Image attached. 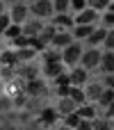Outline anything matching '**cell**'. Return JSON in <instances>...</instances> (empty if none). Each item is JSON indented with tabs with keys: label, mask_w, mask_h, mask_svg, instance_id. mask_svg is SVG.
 I'll list each match as a JSON object with an SVG mask.
<instances>
[{
	"label": "cell",
	"mask_w": 114,
	"mask_h": 130,
	"mask_svg": "<svg viewBox=\"0 0 114 130\" xmlns=\"http://www.w3.org/2000/svg\"><path fill=\"white\" fill-rule=\"evenodd\" d=\"M101 59H103V48L101 46H85L82 57H80V64L87 71H98L101 69Z\"/></svg>",
	"instance_id": "cell-1"
},
{
	"label": "cell",
	"mask_w": 114,
	"mask_h": 130,
	"mask_svg": "<svg viewBox=\"0 0 114 130\" xmlns=\"http://www.w3.org/2000/svg\"><path fill=\"white\" fill-rule=\"evenodd\" d=\"M82 50H85V43H82V41H71L66 48H62V62L66 64V69L78 66V64H80Z\"/></svg>",
	"instance_id": "cell-2"
},
{
	"label": "cell",
	"mask_w": 114,
	"mask_h": 130,
	"mask_svg": "<svg viewBox=\"0 0 114 130\" xmlns=\"http://www.w3.org/2000/svg\"><path fill=\"white\" fill-rule=\"evenodd\" d=\"M27 2H30V14L34 18H41V21L53 18V14H55L53 0H27Z\"/></svg>",
	"instance_id": "cell-3"
},
{
	"label": "cell",
	"mask_w": 114,
	"mask_h": 130,
	"mask_svg": "<svg viewBox=\"0 0 114 130\" xmlns=\"http://www.w3.org/2000/svg\"><path fill=\"white\" fill-rule=\"evenodd\" d=\"M9 16H11V21L14 23H25L32 14H30V2H25V0H18V2H14V5H9Z\"/></svg>",
	"instance_id": "cell-4"
},
{
	"label": "cell",
	"mask_w": 114,
	"mask_h": 130,
	"mask_svg": "<svg viewBox=\"0 0 114 130\" xmlns=\"http://www.w3.org/2000/svg\"><path fill=\"white\" fill-rule=\"evenodd\" d=\"M101 14H103V11H98V9H94V7H85L82 11H75L73 16H75V23H89V25H101Z\"/></svg>",
	"instance_id": "cell-5"
},
{
	"label": "cell",
	"mask_w": 114,
	"mask_h": 130,
	"mask_svg": "<svg viewBox=\"0 0 114 130\" xmlns=\"http://www.w3.org/2000/svg\"><path fill=\"white\" fill-rule=\"evenodd\" d=\"M64 71H66V64L62 59H57V62H41V73H43L46 80H55Z\"/></svg>",
	"instance_id": "cell-6"
},
{
	"label": "cell",
	"mask_w": 114,
	"mask_h": 130,
	"mask_svg": "<svg viewBox=\"0 0 114 130\" xmlns=\"http://www.w3.org/2000/svg\"><path fill=\"white\" fill-rule=\"evenodd\" d=\"M50 23H53V25H57V30H73V25H75V16H73V11L53 14Z\"/></svg>",
	"instance_id": "cell-7"
},
{
	"label": "cell",
	"mask_w": 114,
	"mask_h": 130,
	"mask_svg": "<svg viewBox=\"0 0 114 130\" xmlns=\"http://www.w3.org/2000/svg\"><path fill=\"white\" fill-rule=\"evenodd\" d=\"M89 73L91 71H87L82 64H78V66H71L69 69V75H71V85H78V87H85L91 78H89Z\"/></svg>",
	"instance_id": "cell-8"
},
{
	"label": "cell",
	"mask_w": 114,
	"mask_h": 130,
	"mask_svg": "<svg viewBox=\"0 0 114 130\" xmlns=\"http://www.w3.org/2000/svg\"><path fill=\"white\" fill-rule=\"evenodd\" d=\"M0 66H11V69H18L21 66V59H18V53H16V48L14 46H5L2 50H0Z\"/></svg>",
	"instance_id": "cell-9"
},
{
	"label": "cell",
	"mask_w": 114,
	"mask_h": 130,
	"mask_svg": "<svg viewBox=\"0 0 114 130\" xmlns=\"http://www.w3.org/2000/svg\"><path fill=\"white\" fill-rule=\"evenodd\" d=\"M78 114L82 117V119H96V117H101L103 114V110L98 107V103H94V101H87V103H82V105H78Z\"/></svg>",
	"instance_id": "cell-10"
},
{
	"label": "cell",
	"mask_w": 114,
	"mask_h": 130,
	"mask_svg": "<svg viewBox=\"0 0 114 130\" xmlns=\"http://www.w3.org/2000/svg\"><path fill=\"white\" fill-rule=\"evenodd\" d=\"M43 25H46V21L30 16V18L23 23V32H25L27 37H39V34H41V30H43Z\"/></svg>",
	"instance_id": "cell-11"
},
{
	"label": "cell",
	"mask_w": 114,
	"mask_h": 130,
	"mask_svg": "<svg viewBox=\"0 0 114 130\" xmlns=\"http://www.w3.org/2000/svg\"><path fill=\"white\" fill-rule=\"evenodd\" d=\"M71 41H75V37H73V32L71 30H57V34L53 37V41H50V46L53 48H66Z\"/></svg>",
	"instance_id": "cell-12"
},
{
	"label": "cell",
	"mask_w": 114,
	"mask_h": 130,
	"mask_svg": "<svg viewBox=\"0 0 114 130\" xmlns=\"http://www.w3.org/2000/svg\"><path fill=\"white\" fill-rule=\"evenodd\" d=\"M55 107H57V112H59L62 117H66V114H71V112H75V110H78V103H75L71 96H57Z\"/></svg>",
	"instance_id": "cell-13"
},
{
	"label": "cell",
	"mask_w": 114,
	"mask_h": 130,
	"mask_svg": "<svg viewBox=\"0 0 114 130\" xmlns=\"http://www.w3.org/2000/svg\"><path fill=\"white\" fill-rule=\"evenodd\" d=\"M107 30H110V27H105V25H96V30H94V32L87 37L85 46H101V48H103V41H105Z\"/></svg>",
	"instance_id": "cell-14"
},
{
	"label": "cell",
	"mask_w": 114,
	"mask_h": 130,
	"mask_svg": "<svg viewBox=\"0 0 114 130\" xmlns=\"http://www.w3.org/2000/svg\"><path fill=\"white\" fill-rule=\"evenodd\" d=\"M103 89H105L103 80H89V82L85 85V94H87V101H94V103H96Z\"/></svg>",
	"instance_id": "cell-15"
},
{
	"label": "cell",
	"mask_w": 114,
	"mask_h": 130,
	"mask_svg": "<svg viewBox=\"0 0 114 130\" xmlns=\"http://www.w3.org/2000/svg\"><path fill=\"white\" fill-rule=\"evenodd\" d=\"M94 30H96V25H89V23H75L71 32H73L75 41H82V43H85V41H87V37H89Z\"/></svg>",
	"instance_id": "cell-16"
},
{
	"label": "cell",
	"mask_w": 114,
	"mask_h": 130,
	"mask_svg": "<svg viewBox=\"0 0 114 130\" xmlns=\"http://www.w3.org/2000/svg\"><path fill=\"white\" fill-rule=\"evenodd\" d=\"M59 119H62V114L57 112V107H55V105H50V107H43V110H41V121H43L46 126H55Z\"/></svg>",
	"instance_id": "cell-17"
},
{
	"label": "cell",
	"mask_w": 114,
	"mask_h": 130,
	"mask_svg": "<svg viewBox=\"0 0 114 130\" xmlns=\"http://www.w3.org/2000/svg\"><path fill=\"white\" fill-rule=\"evenodd\" d=\"M103 75L105 73H114V50H103V59H101V69Z\"/></svg>",
	"instance_id": "cell-18"
},
{
	"label": "cell",
	"mask_w": 114,
	"mask_h": 130,
	"mask_svg": "<svg viewBox=\"0 0 114 130\" xmlns=\"http://www.w3.org/2000/svg\"><path fill=\"white\" fill-rule=\"evenodd\" d=\"M57 34V25H53L50 21H46V25H43V30H41V34H39V39L43 41V43H48L50 46V41H53V37Z\"/></svg>",
	"instance_id": "cell-19"
},
{
	"label": "cell",
	"mask_w": 114,
	"mask_h": 130,
	"mask_svg": "<svg viewBox=\"0 0 114 130\" xmlns=\"http://www.w3.org/2000/svg\"><path fill=\"white\" fill-rule=\"evenodd\" d=\"M25 91H27L30 96L41 94V91H43V80H41V78H30L27 85H25Z\"/></svg>",
	"instance_id": "cell-20"
},
{
	"label": "cell",
	"mask_w": 114,
	"mask_h": 130,
	"mask_svg": "<svg viewBox=\"0 0 114 130\" xmlns=\"http://www.w3.org/2000/svg\"><path fill=\"white\" fill-rule=\"evenodd\" d=\"M112 101H114V89H112V87H105V89L101 91V96H98V101H96V103H98V107H101V110H105Z\"/></svg>",
	"instance_id": "cell-21"
},
{
	"label": "cell",
	"mask_w": 114,
	"mask_h": 130,
	"mask_svg": "<svg viewBox=\"0 0 114 130\" xmlns=\"http://www.w3.org/2000/svg\"><path fill=\"white\" fill-rule=\"evenodd\" d=\"M69 96L78 103V105H82V103H87V94H85V87H78V85H71V89H69Z\"/></svg>",
	"instance_id": "cell-22"
},
{
	"label": "cell",
	"mask_w": 114,
	"mask_h": 130,
	"mask_svg": "<svg viewBox=\"0 0 114 130\" xmlns=\"http://www.w3.org/2000/svg\"><path fill=\"white\" fill-rule=\"evenodd\" d=\"M21 34H23V25H21V23H11V25L5 30V34H2V37H5V39H7V43H9V41H14V39H16V37H21Z\"/></svg>",
	"instance_id": "cell-23"
},
{
	"label": "cell",
	"mask_w": 114,
	"mask_h": 130,
	"mask_svg": "<svg viewBox=\"0 0 114 130\" xmlns=\"http://www.w3.org/2000/svg\"><path fill=\"white\" fill-rule=\"evenodd\" d=\"M94 130H114V126H112V119H107L105 114L96 117V119H94Z\"/></svg>",
	"instance_id": "cell-24"
},
{
	"label": "cell",
	"mask_w": 114,
	"mask_h": 130,
	"mask_svg": "<svg viewBox=\"0 0 114 130\" xmlns=\"http://www.w3.org/2000/svg\"><path fill=\"white\" fill-rule=\"evenodd\" d=\"M62 121H64L66 126H71V128H78V123L82 121V117H80V114H78V110H75V112H71V114L62 117Z\"/></svg>",
	"instance_id": "cell-25"
},
{
	"label": "cell",
	"mask_w": 114,
	"mask_h": 130,
	"mask_svg": "<svg viewBox=\"0 0 114 130\" xmlns=\"http://www.w3.org/2000/svg\"><path fill=\"white\" fill-rule=\"evenodd\" d=\"M101 25H105V27H110V30H112V27H114V11L105 9V11L101 14Z\"/></svg>",
	"instance_id": "cell-26"
},
{
	"label": "cell",
	"mask_w": 114,
	"mask_h": 130,
	"mask_svg": "<svg viewBox=\"0 0 114 130\" xmlns=\"http://www.w3.org/2000/svg\"><path fill=\"white\" fill-rule=\"evenodd\" d=\"M53 7H55V14L71 11V0H53Z\"/></svg>",
	"instance_id": "cell-27"
},
{
	"label": "cell",
	"mask_w": 114,
	"mask_h": 130,
	"mask_svg": "<svg viewBox=\"0 0 114 130\" xmlns=\"http://www.w3.org/2000/svg\"><path fill=\"white\" fill-rule=\"evenodd\" d=\"M11 23H14V21H11V16H9V9H7L5 14H0V37L5 34V30H7Z\"/></svg>",
	"instance_id": "cell-28"
},
{
	"label": "cell",
	"mask_w": 114,
	"mask_h": 130,
	"mask_svg": "<svg viewBox=\"0 0 114 130\" xmlns=\"http://www.w3.org/2000/svg\"><path fill=\"white\" fill-rule=\"evenodd\" d=\"M103 50H114V27H112V30H107V34H105Z\"/></svg>",
	"instance_id": "cell-29"
},
{
	"label": "cell",
	"mask_w": 114,
	"mask_h": 130,
	"mask_svg": "<svg viewBox=\"0 0 114 130\" xmlns=\"http://www.w3.org/2000/svg\"><path fill=\"white\" fill-rule=\"evenodd\" d=\"M110 2H112V0H89V7H94V9H98V11H105V9L110 7Z\"/></svg>",
	"instance_id": "cell-30"
},
{
	"label": "cell",
	"mask_w": 114,
	"mask_h": 130,
	"mask_svg": "<svg viewBox=\"0 0 114 130\" xmlns=\"http://www.w3.org/2000/svg\"><path fill=\"white\" fill-rule=\"evenodd\" d=\"M85 7H89V0H71V11H82Z\"/></svg>",
	"instance_id": "cell-31"
},
{
	"label": "cell",
	"mask_w": 114,
	"mask_h": 130,
	"mask_svg": "<svg viewBox=\"0 0 114 130\" xmlns=\"http://www.w3.org/2000/svg\"><path fill=\"white\" fill-rule=\"evenodd\" d=\"M75 130H94V121H91V119H82Z\"/></svg>",
	"instance_id": "cell-32"
},
{
	"label": "cell",
	"mask_w": 114,
	"mask_h": 130,
	"mask_svg": "<svg viewBox=\"0 0 114 130\" xmlns=\"http://www.w3.org/2000/svg\"><path fill=\"white\" fill-rule=\"evenodd\" d=\"M103 85L114 89V73H105V75H103Z\"/></svg>",
	"instance_id": "cell-33"
},
{
	"label": "cell",
	"mask_w": 114,
	"mask_h": 130,
	"mask_svg": "<svg viewBox=\"0 0 114 130\" xmlns=\"http://www.w3.org/2000/svg\"><path fill=\"white\" fill-rule=\"evenodd\" d=\"M103 114H105L107 119H114V101L107 105V107H105V110H103Z\"/></svg>",
	"instance_id": "cell-34"
},
{
	"label": "cell",
	"mask_w": 114,
	"mask_h": 130,
	"mask_svg": "<svg viewBox=\"0 0 114 130\" xmlns=\"http://www.w3.org/2000/svg\"><path fill=\"white\" fill-rule=\"evenodd\" d=\"M7 9H9V5H7V2H5V0H0V14H5V11H7Z\"/></svg>",
	"instance_id": "cell-35"
},
{
	"label": "cell",
	"mask_w": 114,
	"mask_h": 130,
	"mask_svg": "<svg viewBox=\"0 0 114 130\" xmlns=\"http://www.w3.org/2000/svg\"><path fill=\"white\" fill-rule=\"evenodd\" d=\"M55 130H75V128H71V126H66V123L62 121V123H59V126H57V128H55Z\"/></svg>",
	"instance_id": "cell-36"
},
{
	"label": "cell",
	"mask_w": 114,
	"mask_h": 130,
	"mask_svg": "<svg viewBox=\"0 0 114 130\" xmlns=\"http://www.w3.org/2000/svg\"><path fill=\"white\" fill-rule=\"evenodd\" d=\"M107 9H110V11H114V0L110 2V7H107Z\"/></svg>",
	"instance_id": "cell-37"
},
{
	"label": "cell",
	"mask_w": 114,
	"mask_h": 130,
	"mask_svg": "<svg viewBox=\"0 0 114 130\" xmlns=\"http://www.w3.org/2000/svg\"><path fill=\"white\" fill-rule=\"evenodd\" d=\"M5 2H7V5H14V2H18V0H5Z\"/></svg>",
	"instance_id": "cell-38"
},
{
	"label": "cell",
	"mask_w": 114,
	"mask_h": 130,
	"mask_svg": "<svg viewBox=\"0 0 114 130\" xmlns=\"http://www.w3.org/2000/svg\"><path fill=\"white\" fill-rule=\"evenodd\" d=\"M2 48H5V46H2V43H0V50H2Z\"/></svg>",
	"instance_id": "cell-39"
},
{
	"label": "cell",
	"mask_w": 114,
	"mask_h": 130,
	"mask_svg": "<svg viewBox=\"0 0 114 130\" xmlns=\"http://www.w3.org/2000/svg\"><path fill=\"white\" fill-rule=\"evenodd\" d=\"M112 126H114V119H112Z\"/></svg>",
	"instance_id": "cell-40"
}]
</instances>
